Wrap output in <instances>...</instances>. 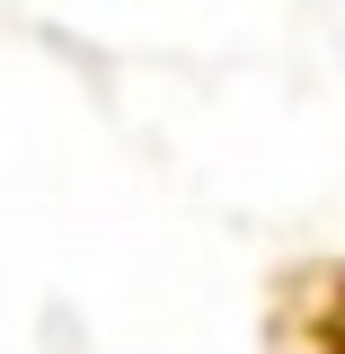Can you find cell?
Returning <instances> with one entry per match:
<instances>
[{
    "label": "cell",
    "mask_w": 345,
    "mask_h": 354,
    "mask_svg": "<svg viewBox=\"0 0 345 354\" xmlns=\"http://www.w3.org/2000/svg\"><path fill=\"white\" fill-rule=\"evenodd\" d=\"M265 354H345V257L274 274V292H265Z\"/></svg>",
    "instance_id": "cell-1"
}]
</instances>
